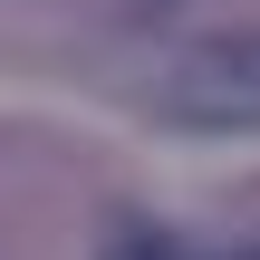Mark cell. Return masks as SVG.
I'll use <instances>...</instances> for the list:
<instances>
[{"mask_svg": "<svg viewBox=\"0 0 260 260\" xmlns=\"http://www.w3.org/2000/svg\"><path fill=\"white\" fill-rule=\"evenodd\" d=\"M164 116L203 135H260V29H222L183 48L164 77Z\"/></svg>", "mask_w": 260, "mask_h": 260, "instance_id": "1", "label": "cell"}, {"mask_svg": "<svg viewBox=\"0 0 260 260\" xmlns=\"http://www.w3.org/2000/svg\"><path fill=\"white\" fill-rule=\"evenodd\" d=\"M222 260H260V241H241V251H222Z\"/></svg>", "mask_w": 260, "mask_h": 260, "instance_id": "4", "label": "cell"}, {"mask_svg": "<svg viewBox=\"0 0 260 260\" xmlns=\"http://www.w3.org/2000/svg\"><path fill=\"white\" fill-rule=\"evenodd\" d=\"M174 10H193V0H125V19H174Z\"/></svg>", "mask_w": 260, "mask_h": 260, "instance_id": "3", "label": "cell"}, {"mask_svg": "<svg viewBox=\"0 0 260 260\" xmlns=\"http://www.w3.org/2000/svg\"><path fill=\"white\" fill-rule=\"evenodd\" d=\"M96 260H183V241H174V232H154V222H125Z\"/></svg>", "mask_w": 260, "mask_h": 260, "instance_id": "2", "label": "cell"}]
</instances>
